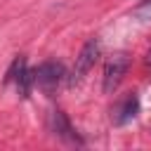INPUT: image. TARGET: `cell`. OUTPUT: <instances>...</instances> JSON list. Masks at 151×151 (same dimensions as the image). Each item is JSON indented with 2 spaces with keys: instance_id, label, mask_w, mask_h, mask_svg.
<instances>
[{
  "instance_id": "cell-6",
  "label": "cell",
  "mask_w": 151,
  "mask_h": 151,
  "mask_svg": "<svg viewBox=\"0 0 151 151\" xmlns=\"http://www.w3.org/2000/svg\"><path fill=\"white\" fill-rule=\"evenodd\" d=\"M14 83H17V90H19V94L26 99V97L31 94V90L35 87V85H33V71H31L28 66H24V68H21V73L17 76V80H14Z\"/></svg>"
},
{
  "instance_id": "cell-8",
  "label": "cell",
  "mask_w": 151,
  "mask_h": 151,
  "mask_svg": "<svg viewBox=\"0 0 151 151\" xmlns=\"http://www.w3.org/2000/svg\"><path fill=\"white\" fill-rule=\"evenodd\" d=\"M146 64L151 66V50H149V54H146Z\"/></svg>"
},
{
  "instance_id": "cell-1",
  "label": "cell",
  "mask_w": 151,
  "mask_h": 151,
  "mask_svg": "<svg viewBox=\"0 0 151 151\" xmlns=\"http://www.w3.org/2000/svg\"><path fill=\"white\" fill-rule=\"evenodd\" d=\"M64 78H66V71H64V64L59 61H42L38 68H33V85L47 97H52L59 90Z\"/></svg>"
},
{
  "instance_id": "cell-5",
  "label": "cell",
  "mask_w": 151,
  "mask_h": 151,
  "mask_svg": "<svg viewBox=\"0 0 151 151\" xmlns=\"http://www.w3.org/2000/svg\"><path fill=\"white\" fill-rule=\"evenodd\" d=\"M50 130H52V134H54V137H59V139H64V142H68V144H80V139H78L76 130H73V125L68 123V118H66V113H64V111H52Z\"/></svg>"
},
{
  "instance_id": "cell-2",
  "label": "cell",
  "mask_w": 151,
  "mask_h": 151,
  "mask_svg": "<svg viewBox=\"0 0 151 151\" xmlns=\"http://www.w3.org/2000/svg\"><path fill=\"white\" fill-rule=\"evenodd\" d=\"M99 52H101V45H99V40H97V38H90V40L83 45L80 54L76 57V64H73V68H71L68 87H76V85H80V83H83V78H85V76L90 73V68L97 64Z\"/></svg>"
},
{
  "instance_id": "cell-3",
  "label": "cell",
  "mask_w": 151,
  "mask_h": 151,
  "mask_svg": "<svg viewBox=\"0 0 151 151\" xmlns=\"http://www.w3.org/2000/svg\"><path fill=\"white\" fill-rule=\"evenodd\" d=\"M127 68H130V57H127L125 52H116V54L106 61V66H104V85H101L106 94L116 92V87L123 83Z\"/></svg>"
},
{
  "instance_id": "cell-4",
  "label": "cell",
  "mask_w": 151,
  "mask_h": 151,
  "mask_svg": "<svg viewBox=\"0 0 151 151\" xmlns=\"http://www.w3.org/2000/svg\"><path fill=\"white\" fill-rule=\"evenodd\" d=\"M137 111H139V97H137L134 92H127V94L116 104L111 118H113L116 125H125V123H130V120L137 116Z\"/></svg>"
},
{
  "instance_id": "cell-7",
  "label": "cell",
  "mask_w": 151,
  "mask_h": 151,
  "mask_svg": "<svg viewBox=\"0 0 151 151\" xmlns=\"http://www.w3.org/2000/svg\"><path fill=\"white\" fill-rule=\"evenodd\" d=\"M24 66H26V57L17 54V57H14V61L9 64L7 73H5V83H14V80H17V76L21 73V68H24Z\"/></svg>"
}]
</instances>
